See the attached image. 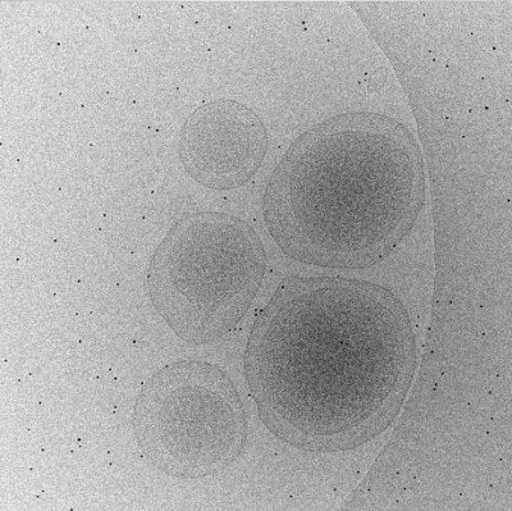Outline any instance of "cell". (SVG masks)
<instances>
[{
	"mask_svg": "<svg viewBox=\"0 0 512 511\" xmlns=\"http://www.w3.org/2000/svg\"><path fill=\"white\" fill-rule=\"evenodd\" d=\"M265 271L267 252L248 222L228 213H189L150 260L149 296L182 341L210 344L239 325Z\"/></svg>",
	"mask_w": 512,
	"mask_h": 511,
	"instance_id": "cell-3",
	"label": "cell"
},
{
	"mask_svg": "<svg viewBox=\"0 0 512 511\" xmlns=\"http://www.w3.org/2000/svg\"><path fill=\"white\" fill-rule=\"evenodd\" d=\"M137 446L157 471L200 479L226 471L244 453L248 415L223 369L189 359L166 365L135 401Z\"/></svg>",
	"mask_w": 512,
	"mask_h": 511,
	"instance_id": "cell-4",
	"label": "cell"
},
{
	"mask_svg": "<svg viewBox=\"0 0 512 511\" xmlns=\"http://www.w3.org/2000/svg\"><path fill=\"white\" fill-rule=\"evenodd\" d=\"M259 417L304 453L351 451L400 414L416 369L408 309L390 289L292 276L260 310L245 351Z\"/></svg>",
	"mask_w": 512,
	"mask_h": 511,
	"instance_id": "cell-1",
	"label": "cell"
},
{
	"mask_svg": "<svg viewBox=\"0 0 512 511\" xmlns=\"http://www.w3.org/2000/svg\"><path fill=\"white\" fill-rule=\"evenodd\" d=\"M425 203L422 150L408 126L342 113L303 132L274 168L263 213L296 262L364 269L390 257Z\"/></svg>",
	"mask_w": 512,
	"mask_h": 511,
	"instance_id": "cell-2",
	"label": "cell"
},
{
	"mask_svg": "<svg viewBox=\"0 0 512 511\" xmlns=\"http://www.w3.org/2000/svg\"><path fill=\"white\" fill-rule=\"evenodd\" d=\"M268 131L253 109L218 99L196 108L180 134V161L187 175L210 190L248 184L267 154Z\"/></svg>",
	"mask_w": 512,
	"mask_h": 511,
	"instance_id": "cell-5",
	"label": "cell"
}]
</instances>
